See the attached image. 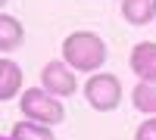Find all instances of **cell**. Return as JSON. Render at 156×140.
<instances>
[{
  "instance_id": "obj_1",
  "label": "cell",
  "mask_w": 156,
  "mask_h": 140,
  "mask_svg": "<svg viewBox=\"0 0 156 140\" xmlns=\"http://www.w3.org/2000/svg\"><path fill=\"white\" fill-rule=\"evenodd\" d=\"M62 62L72 66L75 72L97 75V69L106 62V44L94 31H72L62 41Z\"/></svg>"
},
{
  "instance_id": "obj_10",
  "label": "cell",
  "mask_w": 156,
  "mask_h": 140,
  "mask_svg": "<svg viewBox=\"0 0 156 140\" xmlns=\"http://www.w3.org/2000/svg\"><path fill=\"white\" fill-rule=\"evenodd\" d=\"M9 140H56L53 131L47 125H37V121H16L9 131Z\"/></svg>"
},
{
  "instance_id": "obj_5",
  "label": "cell",
  "mask_w": 156,
  "mask_h": 140,
  "mask_svg": "<svg viewBox=\"0 0 156 140\" xmlns=\"http://www.w3.org/2000/svg\"><path fill=\"white\" fill-rule=\"evenodd\" d=\"M128 66L140 81H156V41H140L131 47Z\"/></svg>"
},
{
  "instance_id": "obj_9",
  "label": "cell",
  "mask_w": 156,
  "mask_h": 140,
  "mask_svg": "<svg viewBox=\"0 0 156 140\" xmlns=\"http://www.w3.org/2000/svg\"><path fill=\"white\" fill-rule=\"evenodd\" d=\"M131 103L144 115H156V81H137V87L131 90Z\"/></svg>"
},
{
  "instance_id": "obj_3",
  "label": "cell",
  "mask_w": 156,
  "mask_h": 140,
  "mask_svg": "<svg viewBox=\"0 0 156 140\" xmlns=\"http://www.w3.org/2000/svg\"><path fill=\"white\" fill-rule=\"evenodd\" d=\"M84 100L94 112H112L122 103V81L109 72H97L84 81Z\"/></svg>"
},
{
  "instance_id": "obj_6",
  "label": "cell",
  "mask_w": 156,
  "mask_h": 140,
  "mask_svg": "<svg viewBox=\"0 0 156 140\" xmlns=\"http://www.w3.org/2000/svg\"><path fill=\"white\" fill-rule=\"evenodd\" d=\"M25 44V25L9 16V12H3L0 16V50L3 53H12V50H19Z\"/></svg>"
},
{
  "instance_id": "obj_7",
  "label": "cell",
  "mask_w": 156,
  "mask_h": 140,
  "mask_svg": "<svg viewBox=\"0 0 156 140\" xmlns=\"http://www.w3.org/2000/svg\"><path fill=\"white\" fill-rule=\"evenodd\" d=\"M122 19L128 25H150L156 19V0H122Z\"/></svg>"
},
{
  "instance_id": "obj_12",
  "label": "cell",
  "mask_w": 156,
  "mask_h": 140,
  "mask_svg": "<svg viewBox=\"0 0 156 140\" xmlns=\"http://www.w3.org/2000/svg\"><path fill=\"white\" fill-rule=\"evenodd\" d=\"M3 140H9V137H3Z\"/></svg>"
},
{
  "instance_id": "obj_2",
  "label": "cell",
  "mask_w": 156,
  "mask_h": 140,
  "mask_svg": "<svg viewBox=\"0 0 156 140\" xmlns=\"http://www.w3.org/2000/svg\"><path fill=\"white\" fill-rule=\"evenodd\" d=\"M19 109H22V115L28 118V121L47 125V128H53V125H62V121H66V106L59 103V97L47 94L44 87H28V90H22V97H19Z\"/></svg>"
},
{
  "instance_id": "obj_8",
  "label": "cell",
  "mask_w": 156,
  "mask_h": 140,
  "mask_svg": "<svg viewBox=\"0 0 156 140\" xmlns=\"http://www.w3.org/2000/svg\"><path fill=\"white\" fill-rule=\"evenodd\" d=\"M19 87H22V69L12 62L9 56L0 59V100H12L19 97Z\"/></svg>"
},
{
  "instance_id": "obj_11",
  "label": "cell",
  "mask_w": 156,
  "mask_h": 140,
  "mask_svg": "<svg viewBox=\"0 0 156 140\" xmlns=\"http://www.w3.org/2000/svg\"><path fill=\"white\" fill-rule=\"evenodd\" d=\"M134 140H156V115H150V118L134 131Z\"/></svg>"
},
{
  "instance_id": "obj_4",
  "label": "cell",
  "mask_w": 156,
  "mask_h": 140,
  "mask_svg": "<svg viewBox=\"0 0 156 140\" xmlns=\"http://www.w3.org/2000/svg\"><path fill=\"white\" fill-rule=\"evenodd\" d=\"M41 87L47 94H53V97H72L75 90H78V78H75V69L72 66H66L62 59H50L47 66L41 69Z\"/></svg>"
}]
</instances>
